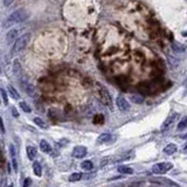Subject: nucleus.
<instances>
[{"label": "nucleus", "instance_id": "nucleus-1", "mask_svg": "<svg viewBox=\"0 0 187 187\" xmlns=\"http://www.w3.org/2000/svg\"><path fill=\"white\" fill-rule=\"evenodd\" d=\"M28 16H29V14L27 13L26 10H23V8L16 10L15 12H13V13L6 19L4 26H5V27H11V26H13V25H15V23H21V22L26 21V20L28 19Z\"/></svg>", "mask_w": 187, "mask_h": 187}, {"label": "nucleus", "instance_id": "nucleus-2", "mask_svg": "<svg viewBox=\"0 0 187 187\" xmlns=\"http://www.w3.org/2000/svg\"><path fill=\"white\" fill-rule=\"evenodd\" d=\"M30 40V33H25L22 34L13 45L12 47V55H16L19 54L20 52H22L25 49V47L27 46V43L29 42Z\"/></svg>", "mask_w": 187, "mask_h": 187}, {"label": "nucleus", "instance_id": "nucleus-3", "mask_svg": "<svg viewBox=\"0 0 187 187\" xmlns=\"http://www.w3.org/2000/svg\"><path fill=\"white\" fill-rule=\"evenodd\" d=\"M173 168L172 163H158L152 166V172L154 174H165Z\"/></svg>", "mask_w": 187, "mask_h": 187}, {"label": "nucleus", "instance_id": "nucleus-4", "mask_svg": "<svg viewBox=\"0 0 187 187\" xmlns=\"http://www.w3.org/2000/svg\"><path fill=\"white\" fill-rule=\"evenodd\" d=\"M98 98L105 107H108L109 109H112V100H111V96L107 89L102 88L98 90Z\"/></svg>", "mask_w": 187, "mask_h": 187}, {"label": "nucleus", "instance_id": "nucleus-5", "mask_svg": "<svg viewBox=\"0 0 187 187\" xmlns=\"http://www.w3.org/2000/svg\"><path fill=\"white\" fill-rule=\"evenodd\" d=\"M20 84H21L22 90L27 94L28 96H30V97H35V95H36V90H35V87H34L32 83H29V82L26 81V80H20Z\"/></svg>", "mask_w": 187, "mask_h": 187}, {"label": "nucleus", "instance_id": "nucleus-6", "mask_svg": "<svg viewBox=\"0 0 187 187\" xmlns=\"http://www.w3.org/2000/svg\"><path fill=\"white\" fill-rule=\"evenodd\" d=\"M178 115H179V113L174 112V113L170 115V116L166 118V120L163 123V125H162V131H163V132L170 130V129L173 126V124L175 123V120H177V118H178Z\"/></svg>", "mask_w": 187, "mask_h": 187}, {"label": "nucleus", "instance_id": "nucleus-7", "mask_svg": "<svg viewBox=\"0 0 187 187\" xmlns=\"http://www.w3.org/2000/svg\"><path fill=\"white\" fill-rule=\"evenodd\" d=\"M117 139L116 136H112L111 133H102L97 138V144H111Z\"/></svg>", "mask_w": 187, "mask_h": 187}, {"label": "nucleus", "instance_id": "nucleus-8", "mask_svg": "<svg viewBox=\"0 0 187 187\" xmlns=\"http://www.w3.org/2000/svg\"><path fill=\"white\" fill-rule=\"evenodd\" d=\"M19 29L18 28H13V29H10L7 34H6V42L7 43H12V42H15L18 39H19Z\"/></svg>", "mask_w": 187, "mask_h": 187}, {"label": "nucleus", "instance_id": "nucleus-9", "mask_svg": "<svg viewBox=\"0 0 187 187\" xmlns=\"http://www.w3.org/2000/svg\"><path fill=\"white\" fill-rule=\"evenodd\" d=\"M116 105L118 107V109L120 111H128L130 109V103L124 98L123 96H118L116 100Z\"/></svg>", "mask_w": 187, "mask_h": 187}, {"label": "nucleus", "instance_id": "nucleus-10", "mask_svg": "<svg viewBox=\"0 0 187 187\" xmlns=\"http://www.w3.org/2000/svg\"><path fill=\"white\" fill-rule=\"evenodd\" d=\"M87 147L84 146H75L74 150H73V157L74 158H83L84 155L87 154Z\"/></svg>", "mask_w": 187, "mask_h": 187}, {"label": "nucleus", "instance_id": "nucleus-11", "mask_svg": "<svg viewBox=\"0 0 187 187\" xmlns=\"http://www.w3.org/2000/svg\"><path fill=\"white\" fill-rule=\"evenodd\" d=\"M13 75L15 77L21 76V65H20L19 60H14V62H13Z\"/></svg>", "mask_w": 187, "mask_h": 187}, {"label": "nucleus", "instance_id": "nucleus-12", "mask_svg": "<svg viewBox=\"0 0 187 187\" xmlns=\"http://www.w3.org/2000/svg\"><path fill=\"white\" fill-rule=\"evenodd\" d=\"M40 148H41V151L45 152V153H50V152H52V146H50V144H49L47 140H45V139H42V140L40 142Z\"/></svg>", "mask_w": 187, "mask_h": 187}, {"label": "nucleus", "instance_id": "nucleus-13", "mask_svg": "<svg viewBox=\"0 0 187 187\" xmlns=\"http://www.w3.org/2000/svg\"><path fill=\"white\" fill-rule=\"evenodd\" d=\"M177 150H178L177 145L171 143V144H168L167 146H165V148H164V153H165V154H167V155H172L174 152H177Z\"/></svg>", "mask_w": 187, "mask_h": 187}, {"label": "nucleus", "instance_id": "nucleus-14", "mask_svg": "<svg viewBox=\"0 0 187 187\" xmlns=\"http://www.w3.org/2000/svg\"><path fill=\"white\" fill-rule=\"evenodd\" d=\"M26 151H27V155H28V158H29L30 160H34V158L36 157V153H38L36 148H35V147H33V146H27Z\"/></svg>", "mask_w": 187, "mask_h": 187}, {"label": "nucleus", "instance_id": "nucleus-15", "mask_svg": "<svg viewBox=\"0 0 187 187\" xmlns=\"http://www.w3.org/2000/svg\"><path fill=\"white\" fill-rule=\"evenodd\" d=\"M117 171L122 174H132L133 173V170L129 166H125V165H120L117 167Z\"/></svg>", "mask_w": 187, "mask_h": 187}, {"label": "nucleus", "instance_id": "nucleus-16", "mask_svg": "<svg viewBox=\"0 0 187 187\" xmlns=\"http://www.w3.org/2000/svg\"><path fill=\"white\" fill-rule=\"evenodd\" d=\"M94 124H96V125H102L104 123V116L102 113H96L94 116V119H92Z\"/></svg>", "mask_w": 187, "mask_h": 187}, {"label": "nucleus", "instance_id": "nucleus-17", "mask_svg": "<svg viewBox=\"0 0 187 187\" xmlns=\"http://www.w3.org/2000/svg\"><path fill=\"white\" fill-rule=\"evenodd\" d=\"M172 49H173V52H174V53L181 54V53H184V52H185V49H186V48H185L182 45L178 43V42H173V43H172Z\"/></svg>", "mask_w": 187, "mask_h": 187}, {"label": "nucleus", "instance_id": "nucleus-18", "mask_svg": "<svg viewBox=\"0 0 187 187\" xmlns=\"http://www.w3.org/2000/svg\"><path fill=\"white\" fill-rule=\"evenodd\" d=\"M33 171H34V174H35L36 177H41V175H42V167H41L40 163L35 162V163L33 164Z\"/></svg>", "mask_w": 187, "mask_h": 187}, {"label": "nucleus", "instance_id": "nucleus-19", "mask_svg": "<svg viewBox=\"0 0 187 187\" xmlns=\"http://www.w3.org/2000/svg\"><path fill=\"white\" fill-rule=\"evenodd\" d=\"M186 128H187V116H185V117L181 118V120L178 123L177 129H178V131H182V130H185Z\"/></svg>", "mask_w": 187, "mask_h": 187}, {"label": "nucleus", "instance_id": "nucleus-20", "mask_svg": "<svg viewBox=\"0 0 187 187\" xmlns=\"http://www.w3.org/2000/svg\"><path fill=\"white\" fill-rule=\"evenodd\" d=\"M8 92H10V96H12L14 100H19L20 95H19V92L15 90V88L13 85H8Z\"/></svg>", "mask_w": 187, "mask_h": 187}, {"label": "nucleus", "instance_id": "nucleus-21", "mask_svg": "<svg viewBox=\"0 0 187 187\" xmlns=\"http://www.w3.org/2000/svg\"><path fill=\"white\" fill-rule=\"evenodd\" d=\"M130 100L132 103H136V104H140L144 102V97L142 95H132L130 96Z\"/></svg>", "mask_w": 187, "mask_h": 187}, {"label": "nucleus", "instance_id": "nucleus-22", "mask_svg": "<svg viewBox=\"0 0 187 187\" xmlns=\"http://www.w3.org/2000/svg\"><path fill=\"white\" fill-rule=\"evenodd\" d=\"M82 173H73L70 177H69V181L70 182H75V181H80L82 179Z\"/></svg>", "mask_w": 187, "mask_h": 187}, {"label": "nucleus", "instance_id": "nucleus-23", "mask_svg": "<svg viewBox=\"0 0 187 187\" xmlns=\"http://www.w3.org/2000/svg\"><path fill=\"white\" fill-rule=\"evenodd\" d=\"M81 167H82L83 170H85V171H90V170L92 168V163H91L90 160H84V162H82Z\"/></svg>", "mask_w": 187, "mask_h": 187}, {"label": "nucleus", "instance_id": "nucleus-24", "mask_svg": "<svg viewBox=\"0 0 187 187\" xmlns=\"http://www.w3.org/2000/svg\"><path fill=\"white\" fill-rule=\"evenodd\" d=\"M34 123L36 124L38 126H40L41 129H46V128H47V125L45 124V122H43L41 118H39V117H35V118H34Z\"/></svg>", "mask_w": 187, "mask_h": 187}, {"label": "nucleus", "instance_id": "nucleus-25", "mask_svg": "<svg viewBox=\"0 0 187 187\" xmlns=\"http://www.w3.org/2000/svg\"><path fill=\"white\" fill-rule=\"evenodd\" d=\"M20 108L25 111V112H30L32 111V109H30V107L26 103V102H20Z\"/></svg>", "mask_w": 187, "mask_h": 187}, {"label": "nucleus", "instance_id": "nucleus-26", "mask_svg": "<svg viewBox=\"0 0 187 187\" xmlns=\"http://www.w3.org/2000/svg\"><path fill=\"white\" fill-rule=\"evenodd\" d=\"M0 91H1V97H3L4 104H5V105H7V104H8V97H7V94H6L5 89H1V90H0Z\"/></svg>", "mask_w": 187, "mask_h": 187}, {"label": "nucleus", "instance_id": "nucleus-27", "mask_svg": "<svg viewBox=\"0 0 187 187\" xmlns=\"http://www.w3.org/2000/svg\"><path fill=\"white\" fill-rule=\"evenodd\" d=\"M30 184H32V179L30 178H26L25 179V184H23V187H29Z\"/></svg>", "mask_w": 187, "mask_h": 187}, {"label": "nucleus", "instance_id": "nucleus-28", "mask_svg": "<svg viewBox=\"0 0 187 187\" xmlns=\"http://www.w3.org/2000/svg\"><path fill=\"white\" fill-rule=\"evenodd\" d=\"M12 164H13L14 171H16V170H18V164H16V159H15V157H13V158H12Z\"/></svg>", "mask_w": 187, "mask_h": 187}, {"label": "nucleus", "instance_id": "nucleus-29", "mask_svg": "<svg viewBox=\"0 0 187 187\" xmlns=\"http://www.w3.org/2000/svg\"><path fill=\"white\" fill-rule=\"evenodd\" d=\"M10 150H11V154H12V158L15 157V148L13 145H10Z\"/></svg>", "mask_w": 187, "mask_h": 187}, {"label": "nucleus", "instance_id": "nucleus-30", "mask_svg": "<svg viewBox=\"0 0 187 187\" xmlns=\"http://www.w3.org/2000/svg\"><path fill=\"white\" fill-rule=\"evenodd\" d=\"M12 3H13V0H4V5L7 7V6H10V5H12Z\"/></svg>", "mask_w": 187, "mask_h": 187}, {"label": "nucleus", "instance_id": "nucleus-31", "mask_svg": "<svg viewBox=\"0 0 187 187\" xmlns=\"http://www.w3.org/2000/svg\"><path fill=\"white\" fill-rule=\"evenodd\" d=\"M12 112H13V116L16 118V117H19V112L16 111V109L15 108H12Z\"/></svg>", "mask_w": 187, "mask_h": 187}, {"label": "nucleus", "instance_id": "nucleus-32", "mask_svg": "<svg viewBox=\"0 0 187 187\" xmlns=\"http://www.w3.org/2000/svg\"><path fill=\"white\" fill-rule=\"evenodd\" d=\"M181 151H182V153H187V143H185V145L181 148Z\"/></svg>", "mask_w": 187, "mask_h": 187}, {"label": "nucleus", "instance_id": "nucleus-33", "mask_svg": "<svg viewBox=\"0 0 187 187\" xmlns=\"http://www.w3.org/2000/svg\"><path fill=\"white\" fill-rule=\"evenodd\" d=\"M0 125H1V132L5 133V126H4V120L1 119V123H0Z\"/></svg>", "mask_w": 187, "mask_h": 187}, {"label": "nucleus", "instance_id": "nucleus-34", "mask_svg": "<svg viewBox=\"0 0 187 187\" xmlns=\"http://www.w3.org/2000/svg\"><path fill=\"white\" fill-rule=\"evenodd\" d=\"M8 187H14V185H13V184H11V185H10Z\"/></svg>", "mask_w": 187, "mask_h": 187}, {"label": "nucleus", "instance_id": "nucleus-35", "mask_svg": "<svg viewBox=\"0 0 187 187\" xmlns=\"http://www.w3.org/2000/svg\"><path fill=\"white\" fill-rule=\"evenodd\" d=\"M115 187H123V186H115Z\"/></svg>", "mask_w": 187, "mask_h": 187}, {"label": "nucleus", "instance_id": "nucleus-36", "mask_svg": "<svg viewBox=\"0 0 187 187\" xmlns=\"http://www.w3.org/2000/svg\"><path fill=\"white\" fill-rule=\"evenodd\" d=\"M186 137H187V136H185V137H184V138H186Z\"/></svg>", "mask_w": 187, "mask_h": 187}]
</instances>
